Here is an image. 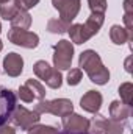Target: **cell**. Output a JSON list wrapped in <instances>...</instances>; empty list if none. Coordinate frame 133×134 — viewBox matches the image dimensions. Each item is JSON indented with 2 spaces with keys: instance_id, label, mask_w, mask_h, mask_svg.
I'll use <instances>...</instances> for the list:
<instances>
[{
  "instance_id": "cell-1",
  "label": "cell",
  "mask_w": 133,
  "mask_h": 134,
  "mask_svg": "<svg viewBox=\"0 0 133 134\" xmlns=\"http://www.w3.org/2000/svg\"><path fill=\"white\" fill-rule=\"evenodd\" d=\"M80 67L83 70H86V73L89 75L91 81L97 83V84H105L110 80V72L103 67L100 56L93 52V50H86L80 55Z\"/></svg>"
},
{
  "instance_id": "cell-2",
  "label": "cell",
  "mask_w": 133,
  "mask_h": 134,
  "mask_svg": "<svg viewBox=\"0 0 133 134\" xmlns=\"http://www.w3.org/2000/svg\"><path fill=\"white\" fill-rule=\"evenodd\" d=\"M74 109L72 106V101L66 100V98H60V100H52V101H39L34 108V111L38 114L41 112H50V114H55V115H66V114H70Z\"/></svg>"
},
{
  "instance_id": "cell-3",
  "label": "cell",
  "mask_w": 133,
  "mask_h": 134,
  "mask_svg": "<svg viewBox=\"0 0 133 134\" xmlns=\"http://www.w3.org/2000/svg\"><path fill=\"white\" fill-rule=\"evenodd\" d=\"M34 73L52 89H58L61 86V73L58 72V69H52L45 61H38L34 64Z\"/></svg>"
},
{
  "instance_id": "cell-4",
  "label": "cell",
  "mask_w": 133,
  "mask_h": 134,
  "mask_svg": "<svg viewBox=\"0 0 133 134\" xmlns=\"http://www.w3.org/2000/svg\"><path fill=\"white\" fill-rule=\"evenodd\" d=\"M55 55H53V63L57 69L66 70L70 69V63H72V55H74V47L69 41H60L55 47Z\"/></svg>"
},
{
  "instance_id": "cell-5",
  "label": "cell",
  "mask_w": 133,
  "mask_h": 134,
  "mask_svg": "<svg viewBox=\"0 0 133 134\" xmlns=\"http://www.w3.org/2000/svg\"><path fill=\"white\" fill-rule=\"evenodd\" d=\"M8 39L13 44L25 47V48H34L38 47V42H39L38 34L32 33L28 30H21V28H13V27L8 31Z\"/></svg>"
},
{
  "instance_id": "cell-6",
  "label": "cell",
  "mask_w": 133,
  "mask_h": 134,
  "mask_svg": "<svg viewBox=\"0 0 133 134\" xmlns=\"http://www.w3.org/2000/svg\"><path fill=\"white\" fill-rule=\"evenodd\" d=\"M52 3L60 13V19L67 24H70L80 11V0H52Z\"/></svg>"
},
{
  "instance_id": "cell-7",
  "label": "cell",
  "mask_w": 133,
  "mask_h": 134,
  "mask_svg": "<svg viewBox=\"0 0 133 134\" xmlns=\"http://www.w3.org/2000/svg\"><path fill=\"white\" fill-rule=\"evenodd\" d=\"M16 108V95L13 91L0 87V126L6 123L11 112Z\"/></svg>"
},
{
  "instance_id": "cell-8",
  "label": "cell",
  "mask_w": 133,
  "mask_h": 134,
  "mask_svg": "<svg viewBox=\"0 0 133 134\" xmlns=\"http://www.w3.org/2000/svg\"><path fill=\"white\" fill-rule=\"evenodd\" d=\"M13 122H14V125L21 126L22 130H30L34 123L39 122V114L36 111L33 112V111L25 109L24 106H19V108H16V111L13 114Z\"/></svg>"
},
{
  "instance_id": "cell-9",
  "label": "cell",
  "mask_w": 133,
  "mask_h": 134,
  "mask_svg": "<svg viewBox=\"0 0 133 134\" xmlns=\"http://www.w3.org/2000/svg\"><path fill=\"white\" fill-rule=\"evenodd\" d=\"M63 126L66 130V133L78 134V133H86L89 130V120H86L81 115L77 114H66L63 115Z\"/></svg>"
},
{
  "instance_id": "cell-10",
  "label": "cell",
  "mask_w": 133,
  "mask_h": 134,
  "mask_svg": "<svg viewBox=\"0 0 133 134\" xmlns=\"http://www.w3.org/2000/svg\"><path fill=\"white\" fill-rule=\"evenodd\" d=\"M3 67L9 76H19L22 73V69H24V59L17 53H9L3 59Z\"/></svg>"
},
{
  "instance_id": "cell-11",
  "label": "cell",
  "mask_w": 133,
  "mask_h": 134,
  "mask_svg": "<svg viewBox=\"0 0 133 134\" xmlns=\"http://www.w3.org/2000/svg\"><path fill=\"white\" fill-rule=\"evenodd\" d=\"M80 104L88 112H97L100 109V106H102V95H100L97 91H88L81 97Z\"/></svg>"
},
{
  "instance_id": "cell-12",
  "label": "cell",
  "mask_w": 133,
  "mask_h": 134,
  "mask_svg": "<svg viewBox=\"0 0 133 134\" xmlns=\"http://www.w3.org/2000/svg\"><path fill=\"white\" fill-rule=\"evenodd\" d=\"M132 112V108L125 103H121V101H113L111 106H110V115L114 122H119V120H125Z\"/></svg>"
},
{
  "instance_id": "cell-13",
  "label": "cell",
  "mask_w": 133,
  "mask_h": 134,
  "mask_svg": "<svg viewBox=\"0 0 133 134\" xmlns=\"http://www.w3.org/2000/svg\"><path fill=\"white\" fill-rule=\"evenodd\" d=\"M110 37H111V41L114 42V44H117V45H122V44H125L127 41H132L133 36L124 27H121V25H113L111 27V30H110Z\"/></svg>"
},
{
  "instance_id": "cell-14",
  "label": "cell",
  "mask_w": 133,
  "mask_h": 134,
  "mask_svg": "<svg viewBox=\"0 0 133 134\" xmlns=\"http://www.w3.org/2000/svg\"><path fill=\"white\" fill-rule=\"evenodd\" d=\"M67 31H69V34H70L72 42H75V44H83V42H86V41L91 37V36L88 34V31L85 30L83 24H75V25H70Z\"/></svg>"
},
{
  "instance_id": "cell-15",
  "label": "cell",
  "mask_w": 133,
  "mask_h": 134,
  "mask_svg": "<svg viewBox=\"0 0 133 134\" xmlns=\"http://www.w3.org/2000/svg\"><path fill=\"white\" fill-rule=\"evenodd\" d=\"M102 24H103V14L93 13V14L88 17V20H86V24H85L83 27H85V30L88 31V34H89V36H94V34L99 33Z\"/></svg>"
},
{
  "instance_id": "cell-16",
  "label": "cell",
  "mask_w": 133,
  "mask_h": 134,
  "mask_svg": "<svg viewBox=\"0 0 133 134\" xmlns=\"http://www.w3.org/2000/svg\"><path fill=\"white\" fill-rule=\"evenodd\" d=\"M19 11H21V8L17 6L16 0H8L0 5V16L6 20H13Z\"/></svg>"
},
{
  "instance_id": "cell-17",
  "label": "cell",
  "mask_w": 133,
  "mask_h": 134,
  "mask_svg": "<svg viewBox=\"0 0 133 134\" xmlns=\"http://www.w3.org/2000/svg\"><path fill=\"white\" fill-rule=\"evenodd\" d=\"M30 24H32V17H30V14H28L27 11H24V9H21V11L16 14V17L11 20V27H13V28H21V30H27V28L30 27Z\"/></svg>"
},
{
  "instance_id": "cell-18",
  "label": "cell",
  "mask_w": 133,
  "mask_h": 134,
  "mask_svg": "<svg viewBox=\"0 0 133 134\" xmlns=\"http://www.w3.org/2000/svg\"><path fill=\"white\" fill-rule=\"evenodd\" d=\"M69 27H70V24H67L61 19H50L47 24V30L50 33H64L69 30Z\"/></svg>"
},
{
  "instance_id": "cell-19",
  "label": "cell",
  "mask_w": 133,
  "mask_h": 134,
  "mask_svg": "<svg viewBox=\"0 0 133 134\" xmlns=\"http://www.w3.org/2000/svg\"><path fill=\"white\" fill-rule=\"evenodd\" d=\"M25 86L32 91V94L34 95V98L42 100V98L45 97V89H44V86H42L39 81H36V80H28V81L25 83Z\"/></svg>"
},
{
  "instance_id": "cell-20",
  "label": "cell",
  "mask_w": 133,
  "mask_h": 134,
  "mask_svg": "<svg viewBox=\"0 0 133 134\" xmlns=\"http://www.w3.org/2000/svg\"><path fill=\"white\" fill-rule=\"evenodd\" d=\"M133 86L132 83H124L121 87H119V94H121V97H122V103H125V104H129V106H132V95H133Z\"/></svg>"
},
{
  "instance_id": "cell-21",
  "label": "cell",
  "mask_w": 133,
  "mask_h": 134,
  "mask_svg": "<svg viewBox=\"0 0 133 134\" xmlns=\"http://www.w3.org/2000/svg\"><path fill=\"white\" fill-rule=\"evenodd\" d=\"M81 76H83L81 69H70V72H69V75H67V83H69V86H77V84L81 81Z\"/></svg>"
},
{
  "instance_id": "cell-22",
  "label": "cell",
  "mask_w": 133,
  "mask_h": 134,
  "mask_svg": "<svg viewBox=\"0 0 133 134\" xmlns=\"http://www.w3.org/2000/svg\"><path fill=\"white\" fill-rule=\"evenodd\" d=\"M103 134H122V126L114 120H106Z\"/></svg>"
},
{
  "instance_id": "cell-23",
  "label": "cell",
  "mask_w": 133,
  "mask_h": 134,
  "mask_svg": "<svg viewBox=\"0 0 133 134\" xmlns=\"http://www.w3.org/2000/svg\"><path fill=\"white\" fill-rule=\"evenodd\" d=\"M89 2V8L93 13H99L103 14L106 9V0H88Z\"/></svg>"
},
{
  "instance_id": "cell-24",
  "label": "cell",
  "mask_w": 133,
  "mask_h": 134,
  "mask_svg": "<svg viewBox=\"0 0 133 134\" xmlns=\"http://www.w3.org/2000/svg\"><path fill=\"white\" fill-rule=\"evenodd\" d=\"M19 97H21V100L25 101V103H30V101L34 100V95L32 94V91L24 84V86H21V89H19Z\"/></svg>"
},
{
  "instance_id": "cell-25",
  "label": "cell",
  "mask_w": 133,
  "mask_h": 134,
  "mask_svg": "<svg viewBox=\"0 0 133 134\" xmlns=\"http://www.w3.org/2000/svg\"><path fill=\"white\" fill-rule=\"evenodd\" d=\"M16 3H17V6H19L21 9L27 11V9H30V8L36 6V5L39 3V0H16Z\"/></svg>"
},
{
  "instance_id": "cell-26",
  "label": "cell",
  "mask_w": 133,
  "mask_h": 134,
  "mask_svg": "<svg viewBox=\"0 0 133 134\" xmlns=\"http://www.w3.org/2000/svg\"><path fill=\"white\" fill-rule=\"evenodd\" d=\"M0 134H16V133H14L13 128H9V126H3V128H0Z\"/></svg>"
},
{
  "instance_id": "cell-27",
  "label": "cell",
  "mask_w": 133,
  "mask_h": 134,
  "mask_svg": "<svg viewBox=\"0 0 133 134\" xmlns=\"http://www.w3.org/2000/svg\"><path fill=\"white\" fill-rule=\"evenodd\" d=\"M2 48H3V45H2V41H0V52H2Z\"/></svg>"
},
{
  "instance_id": "cell-28",
  "label": "cell",
  "mask_w": 133,
  "mask_h": 134,
  "mask_svg": "<svg viewBox=\"0 0 133 134\" xmlns=\"http://www.w3.org/2000/svg\"><path fill=\"white\" fill-rule=\"evenodd\" d=\"M0 31H2V25H0Z\"/></svg>"
}]
</instances>
